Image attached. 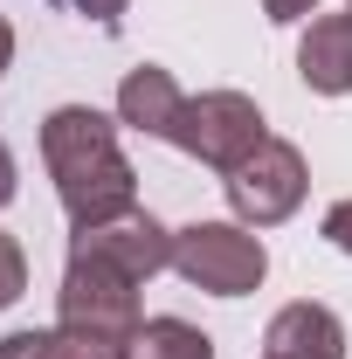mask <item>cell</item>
Listing matches in <instances>:
<instances>
[{
    "mask_svg": "<svg viewBox=\"0 0 352 359\" xmlns=\"http://www.w3.org/2000/svg\"><path fill=\"white\" fill-rule=\"evenodd\" d=\"M62 325L69 332H90V339H111V346H132L138 339V283L118 276L111 263H90V256H69L62 269Z\"/></svg>",
    "mask_w": 352,
    "mask_h": 359,
    "instance_id": "5",
    "label": "cell"
},
{
    "mask_svg": "<svg viewBox=\"0 0 352 359\" xmlns=\"http://www.w3.org/2000/svg\"><path fill=\"white\" fill-rule=\"evenodd\" d=\"M180 104H187V90L173 83V69L166 62H138L125 69V83H118V125H132L145 138H166L180 118Z\"/></svg>",
    "mask_w": 352,
    "mask_h": 359,
    "instance_id": "8",
    "label": "cell"
},
{
    "mask_svg": "<svg viewBox=\"0 0 352 359\" xmlns=\"http://www.w3.org/2000/svg\"><path fill=\"white\" fill-rule=\"evenodd\" d=\"M132 359H215V339L187 318H145L132 339Z\"/></svg>",
    "mask_w": 352,
    "mask_h": 359,
    "instance_id": "11",
    "label": "cell"
},
{
    "mask_svg": "<svg viewBox=\"0 0 352 359\" xmlns=\"http://www.w3.org/2000/svg\"><path fill=\"white\" fill-rule=\"evenodd\" d=\"M263 353L269 359H346V325H339L332 304L297 297V304H283V311L269 318Z\"/></svg>",
    "mask_w": 352,
    "mask_h": 359,
    "instance_id": "7",
    "label": "cell"
},
{
    "mask_svg": "<svg viewBox=\"0 0 352 359\" xmlns=\"http://www.w3.org/2000/svg\"><path fill=\"white\" fill-rule=\"evenodd\" d=\"M263 138H269V132H263L256 97H242V90H201V97H187V104H180L166 145H180L187 159H201V166L228 173V166H242Z\"/></svg>",
    "mask_w": 352,
    "mask_h": 359,
    "instance_id": "3",
    "label": "cell"
},
{
    "mask_svg": "<svg viewBox=\"0 0 352 359\" xmlns=\"http://www.w3.org/2000/svg\"><path fill=\"white\" fill-rule=\"evenodd\" d=\"M297 76L318 97H346L352 90V14H318L297 42Z\"/></svg>",
    "mask_w": 352,
    "mask_h": 359,
    "instance_id": "9",
    "label": "cell"
},
{
    "mask_svg": "<svg viewBox=\"0 0 352 359\" xmlns=\"http://www.w3.org/2000/svg\"><path fill=\"white\" fill-rule=\"evenodd\" d=\"M221 187H228V208L249 228H276V222H290V215L304 208L311 166H304V152H297L290 138H263L242 166L221 173Z\"/></svg>",
    "mask_w": 352,
    "mask_h": 359,
    "instance_id": "4",
    "label": "cell"
},
{
    "mask_svg": "<svg viewBox=\"0 0 352 359\" xmlns=\"http://www.w3.org/2000/svg\"><path fill=\"white\" fill-rule=\"evenodd\" d=\"M173 269L208 297H249L269 276V249L249 222H187L173 228Z\"/></svg>",
    "mask_w": 352,
    "mask_h": 359,
    "instance_id": "2",
    "label": "cell"
},
{
    "mask_svg": "<svg viewBox=\"0 0 352 359\" xmlns=\"http://www.w3.org/2000/svg\"><path fill=\"white\" fill-rule=\"evenodd\" d=\"M42 166L55 180L69 228H97L125 208H138V173L118 145V125L90 104H62L42 118Z\"/></svg>",
    "mask_w": 352,
    "mask_h": 359,
    "instance_id": "1",
    "label": "cell"
},
{
    "mask_svg": "<svg viewBox=\"0 0 352 359\" xmlns=\"http://www.w3.org/2000/svg\"><path fill=\"white\" fill-rule=\"evenodd\" d=\"M21 290H28V256H21V242L0 228V311L21 304Z\"/></svg>",
    "mask_w": 352,
    "mask_h": 359,
    "instance_id": "12",
    "label": "cell"
},
{
    "mask_svg": "<svg viewBox=\"0 0 352 359\" xmlns=\"http://www.w3.org/2000/svg\"><path fill=\"white\" fill-rule=\"evenodd\" d=\"M69 7H76V14H83V21H97V28H118V21H125V7H132V0H69Z\"/></svg>",
    "mask_w": 352,
    "mask_h": 359,
    "instance_id": "14",
    "label": "cell"
},
{
    "mask_svg": "<svg viewBox=\"0 0 352 359\" xmlns=\"http://www.w3.org/2000/svg\"><path fill=\"white\" fill-rule=\"evenodd\" d=\"M0 359H132V346L90 339V332H69V325H48V332H7Z\"/></svg>",
    "mask_w": 352,
    "mask_h": 359,
    "instance_id": "10",
    "label": "cell"
},
{
    "mask_svg": "<svg viewBox=\"0 0 352 359\" xmlns=\"http://www.w3.org/2000/svg\"><path fill=\"white\" fill-rule=\"evenodd\" d=\"M69 256H90V263H111L118 276H159V269H173V228H159L145 208H125V215H111V222L97 228H76L69 235Z\"/></svg>",
    "mask_w": 352,
    "mask_h": 359,
    "instance_id": "6",
    "label": "cell"
},
{
    "mask_svg": "<svg viewBox=\"0 0 352 359\" xmlns=\"http://www.w3.org/2000/svg\"><path fill=\"white\" fill-rule=\"evenodd\" d=\"M263 359H269V353H263Z\"/></svg>",
    "mask_w": 352,
    "mask_h": 359,
    "instance_id": "18",
    "label": "cell"
},
{
    "mask_svg": "<svg viewBox=\"0 0 352 359\" xmlns=\"http://www.w3.org/2000/svg\"><path fill=\"white\" fill-rule=\"evenodd\" d=\"M311 7H318V0H263V14H269V21H304Z\"/></svg>",
    "mask_w": 352,
    "mask_h": 359,
    "instance_id": "15",
    "label": "cell"
},
{
    "mask_svg": "<svg viewBox=\"0 0 352 359\" xmlns=\"http://www.w3.org/2000/svg\"><path fill=\"white\" fill-rule=\"evenodd\" d=\"M14 62V28H7V14H0V69Z\"/></svg>",
    "mask_w": 352,
    "mask_h": 359,
    "instance_id": "17",
    "label": "cell"
},
{
    "mask_svg": "<svg viewBox=\"0 0 352 359\" xmlns=\"http://www.w3.org/2000/svg\"><path fill=\"white\" fill-rule=\"evenodd\" d=\"M14 187H21V173H14V152H7V138H0V208L14 201Z\"/></svg>",
    "mask_w": 352,
    "mask_h": 359,
    "instance_id": "16",
    "label": "cell"
},
{
    "mask_svg": "<svg viewBox=\"0 0 352 359\" xmlns=\"http://www.w3.org/2000/svg\"><path fill=\"white\" fill-rule=\"evenodd\" d=\"M325 242L352 256V201H332V208H325Z\"/></svg>",
    "mask_w": 352,
    "mask_h": 359,
    "instance_id": "13",
    "label": "cell"
}]
</instances>
